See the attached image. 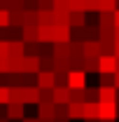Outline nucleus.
Instances as JSON below:
<instances>
[{"label":"nucleus","mask_w":119,"mask_h":122,"mask_svg":"<svg viewBox=\"0 0 119 122\" xmlns=\"http://www.w3.org/2000/svg\"><path fill=\"white\" fill-rule=\"evenodd\" d=\"M7 117H9V122H21L26 117V103H21V101L7 103Z\"/></svg>","instance_id":"f257e3e1"},{"label":"nucleus","mask_w":119,"mask_h":122,"mask_svg":"<svg viewBox=\"0 0 119 122\" xmlns=\"http://www.w3.org/2000/svg\"><path fill=\"white\" fill-rule=\"evenodd\" d=\"M35 85H37V87H47V89H54V87H56L54 71H37V73H35Z\"/></svg>","instance_id":"f03ea898"},{"label":"nucleus","mask_w":119,"mask_h":122,"mask_svg":"<svg viewBox=\"0 0 119 122\" xmlns=\"http://www.w3.org/2000/svg\"><path fill=\"white\" fill-rule=\"evenodd\" d=\"M98 96H101V101H105V103H117L119 89L114 85H101L98 87Z\"/></svg>","instance_id":"7ed1b4c3"},{"label":"nucleus","mask_w":119,"mask_h":122,"mask_svg":"<svg viewBox=\"0 0 119 122\" xmlns=\"http://www.w3.org/2000/svg\"><path fill=\"white\" fill-rule=\"evenodd\" d=\"M68 87L70 89H84L87 87V73L84 71H70L68 73Z\"/></svg>","instance_id":"20e7f679"},{"label":"nucleus","mask_w":119,"mask_h":122,"mask_svg":"<svg viewBox=\"0 0 119 122\" xmlns=\"http://www.w3.org/2000/svg\"><path fill=\"white\" fill-rule=\"evenodd\" d=\"M40 89H37V85H28V87H21V101L26 103V106H37V101H40Z\"/></svg>","instance_id":"39448f33"},{"label":"nucleus","mask_w":119,"mask_h":122,"mask_svg":"<svg viewBox=\"0 0 119 122\" xmlns=\"http://www.w3.org/2000/svg\"><path fill=\"white\" fill-rule=\"evenodd\" d=\"M98 68H101V73H117V56L114 54H103L98 59Z\"/></svg>","instance_id":"423d86ee"},{"label":"nucleus","mask_w":119,"mask_h":122,"mask_svg":"<svg viewBox=\"0 0 119 122\" xmlns=\"http://www.w3.org/2000/svg\"><path fill=\"white\" fill-rule=\"evenodd\" d=\"M37 71H40V59L33 54H26L21 59V73H37Z\"/></svg>","instance_id":"0eeeda50"},{"label":"nucleus","mask_w":119,"mask_h":122,"mask_svg":"<svg viewBox=\"0 0 119 122\" xmlns=\"http://www.w3.org/2000/svg\"><path fill=\"white\" fill-rule=\"evenodd\" d=\"M84 120H101V101L84 103Z\"/></svg>","instance_id":"6e6552de"},{"label":"nucleus","mask_w":119,"mask_h":122,"mask_svg":"<svg viewBox=\"0 0 119 122\" xmlns=\"http://www.w3.org/2000/svg\"><path fill=\"white\" fill-rule=\"evenodd\" d=\"M117 117H119L117 103H105V101H101V120H117Z\"/></svg>","instance_id":"1a4fd4ad"},{"label":"nucleus","mask_w":119,"mask_h":122,"mask_svg":"<svg viewBox=\"0 0 119 122\" xmlns=\"http://www.w3.org/2000/svg\"><path fill=\"white\" fill-rule=\"evenodd\" d=\"M56 40V26H40V33H37V42H51L54 45Z\"/></svg>","instance_id":"9d476101"},{"label":"nucleus","mask_w":119,"mask_h":122,"mask_svg":"<svg viewBox=\"0 0 119 122\" xmlns=\"http://www.w3.org/2000/svg\"><path fill=\"white\" fill-rule=\"evenodd\" d=\"M84 56H103L101 40H87L84 42Z\"/></svg>","instance_id":"9b49d317"},{"label":"nucleus","mask_w":119,"mask_h":122,"mask_svg":"<svg viewBox=\"0 0 119 122\" xmlns=\"http://www.w3.org/2000/svg\"><path fill=\"white\" fill-rule=\"evenodd\" d=\"M68 117L70 120H84V103L82 101H70L68 103Z\"/></svg>","instance_id":"f8f14e48"},{"label":"nucleus","mask_w":119,"mask_h":122,"mask_svg":"<svg viewBox=\"0 0 119 122\" xmlns=\"http://www.w3.org/2000/svg\"><path fill=\"white\" fill-rule=\"evenodd\" d=\"M9 56L12 59H23L26 56V42L23 40H12L9 42Z\"/></svg>","instance_id":"ddd939ff"},{"label":"nucleus","mask_w":119,"mask_h":122,"mask_svg":"<svg viewBox=\"0 0 119 122\" xmlns=\"http://www.w3.org/2000/svg\"><path fill=\"white\" fill-rule=\"evenodd\" d=\"M73 89L70 87H54V103H70Z\"/></svg>","instance_id":"4468645a"},{"label":"nucleus","mask_w":119,"mask_h":122,"mask_svg":"<svg viewBox=\"0 0 119 122\" xmlns=\"http://www.w3.org/2000/svg\"><path fill=\"white\" fill-rule=\"evenodd\" d=\"M37 24L40 26H54L56 24L54 10H37Z\"/></svg>","instance_id":"2eb2a0df"},{"label":"nucleus","mask_w":119,"mask_h":122,"mask_svg":"<svg viewBox=\"0 0 119 122\" xmlns=\"http://www.w3.org/2000/svg\"><path fill=\"white\" fill-rule=\"evenodd\" d=\"M70 26H73V28L87 26V12H84V10H73V12H70Z\"/></svg>","instance_id":"dca6fc26"},{"label":"nucleus","mask_w":119,"mask_h":122,"mask_svg":"<svg viewBox=\"0 0 119 122\" xmlns=\"http://www.w3.org/2000/svg\"><path fill=\"white\" fill-rule=\"evenodd\" d=\"M37 33H40V26H21V40L23 42H35Z\"/></svg>","instance_id":"f3484780"},{"label":"nucleus","mask_w":119,"mask_h":122,"mask_svg":"<svg viewBox=\"0 0 119 122\" xmlns=\"http://www.w3.org/2000/svg\"><path fill=\"white\" fill-rule=\"evenodd\" d=\"M51 56H59V59L70 56V42H54V47H51Z\"/></svg>","instance_id":"a211bd4d"},{"label":"nucleus","mask_w":119,"mask_h":122,"mask_svg":"<svg viewBox=\"0 0 119 122\" xmlns=\"http://www.w3.org/2000/svg\"><path fill=\"white\" fill-rule=\"evenodd\" d=\"M98 59H101V56H84V73H87V75H89V73H101Z\"/></svg>","instance_id":"6ab92c4d"},{"label":"nucleus","mask_w":119,"mask_h":122,"mask_svg":"<svg viewBox=\"0 0 119 122\" xmlns=\"http://www.w3.org/2000/svg\"><path fill=\"white\" fill-rule=\"evenodd\" d=\"M114 30H117V26H103V24H98L101 40H110V42H114V40H117V38H114Z\"/></svg>","instance_id":"aec40b11"},{"label":"nucleus","mask_w":119,"mask_h":122,"mask_svg":"<svg viewBox=\"0 0 119 122\" xmlns=\"http://www.w3.org/2000/svg\"><path fill=\"white\" fill-rule=\"evenodd\" d=\"M54 108H56V103H37V117L40 120L54 117Z\"/></svg>","instance_id":"412c9836"},{"label":"nucleus","mask_w":119,"mask_h":122,"mask_svg":"<svg viewBox=\"0 0 119 122\" xmlns=\"http://www.w3.org/2000/svg\"><path fill=\"white\" fill-rule=\"evenodd\" d=\"M40 89V101L37 103H54V89H47V87H37Z\"/></svg>","instance_id":"4be33fe9"},{"label":"nucleus","mask_w":119,"mask_h":122,"mask_svg":"<svg viewBox=\"0 0 119 122\" xmlns=\"http://www.w3.org/2000/svg\"><path fill=\"white\" fill-rule=\"evenodd\" d=\"M54 71H65V73H70V56H65V59L54 56Z\"/></svg>","instance_id":"5701e85b"},{"label":"nucleus","mask_w":119,"mask_h":122,"mask_svg":"<svg viewBox=\"0 0 119 122\" xmlns=\"http://www.w3.org/2000/svg\"><path fill=\"white\" fill-rule=\"evenodd\" d=\"M70 56H84V42L82 40H70Z\"/></svg>","instance_id":"b1692460"},{"label":"nucleus","mask_w":119,"mask_h":122,"mask_svg":"<svg viewBox=\"0 0 119 122\" xmlns=\"http://www.w3.org/2000/svg\"><path fill=\"white\" fill-rule=\"evenodd\" d=\"M117 0H98V12H114Z\"/></svg>","instance_id":"393cba45"},{"label":"nucleus","mask_w":119,"mask_h":122,"mask_svg":"<svg viewBox=\"0 0 119 122\" xmlns=\"http://www.w3.org/2000/svg\"><path fill=\"white\" fill-rule=\"evenodd\" d=\"M101 14V21L98 24H103V26H114V12H98Z\"/></svg>","instance_id":"a878e982"},{"label":"nucleus","mask_w":119,"mask_h":122,"mask_svg":"<svg viewBox=\"0 0 119 122\" xmlns=\"http://www.w3.org/2000/svg\"><path fill=\"white\" fill-rule=\"evenodd\" d=\"M40 59V71H54V56H37Z\"/></svg>","instance_id":"bb28decb"},{"label":"nucleus","mask_w":119,"mask_h":122,"mask_svg":"<svg viewBox=\"0 0 119 122\" xmlns=\"http://www.w3.org/2000/svg\"><path fill=\"white\" fill-rule=\"evenodd\" d=\"M54 77H56V87H68V73L65 71H54Z\"/></svg>","instance_id":"cd10ccee"},{"label":"nucleus","mask_w":119,"mask_h":122,"mask_svg":"<svg viewBox=\"0 0 119 122\" xmlns=\"http://www.w3.org/2000/svg\"><path fill=\"white\" fill-rule=\"evenodd\" d=\"M54 117H68V103H56ZM68 120H70V117H68Z\"/></svg>","instance_id":"c85d7f7f"},{"label":"nucleus","mask_w":119,"mask_h":122,"mask_svg":"<svg viewBox=\"0 0 119 122\" xmlns=\"http://www.w3.org/2000/svg\"><path fill=\"white\" fill-rule=\"evenodd\" d=\"M12 101H21V87L19 85H14V87H9V103ZM23 103V101H21Z\"/></svg>","instance_id":"c756f323"},{"label":"nucleus","mask_w":119,"mask_h":122,"mask_svg":"<svg viewBox=\"0 0 119 122\" xmlns=\"http://www.w3.org/2000/svg\"><path fill=\"white\" fill-rule=\"evenodd\" d=\"M84 94H87V101H101V96H98V89H96V87H84Z\"/></svg>","instance_id":"7c9ffc66"},{"label":"nucleus","mask_w":119,"mask_h":122,"mask_svg":"<svg viewBox=\"0 0 119 122\" xmlns=\"http://www.w3.org/2000/svg\"><path fill=\"white\" fill-rule=\"evenodd\" d=\"M9 103V87L0 85V106H7Z\"/></svg>","instance_id":"2f4dec72"},{"label":"nucleus","mask_w":119,"mask_h":122,"mask_svg":"<svg viewBox=\"0 0 119 122\" xmlns=\"http://www.w3.org/2000/svg\"><path fill=\"white\" fill-rule=\"evenodd\" d=\"M54 10H61V12H70V0H54Z\"/></svg>","instance_id":"473e14b6"},{"label":"nucleus","mask_w":119,"mask_h":122,"mask_svg":"<svg viewBox=\"0 0 119 122\" xmlns=\"http://www.w3.org/2000/svg\"><path fill=\"white\" fill-rule=\"evenodd\" d=\"M70 96H73L70 101H82V103H87V94H84V89H73Z\"/></svg>","instance_id":"72a5a7b5"},{"label":"nucleus","mask_w":119,"mask_h":122,"mask_svg":"<svg viewBox=\"0 0 119 122\" xmlns=\"http://www.w3.org/2000/svg\"><path fill=\"white\" fill-rule=\"evenodd\" d=\"M98 75H101V85H114V73H98Z\"/></svg>","instance_id":"f704fd0d"},{"label":"nucleus","mask_w":119,"mask_h":122,"mask_svg":"<svg viewBox=\"0 0 119 122\" xmlns=\"http://www.w3.org/2000/svg\"><path fill=\"white\" fill-rule=\"evenodd\" d=\"M9 26V10H0V28Z\"/></svg>","instance_id":"c9c22d12"},{"label":"nucleus","mask_w":119,"mask_h":122,"mask_svg":"<svg viewBox=\"0 0 119 122\" xmlns=\"http://www.w3.org/2000/svg\"><path fill=\"white\" fill-rule=\"evenodd\" d=\"M7 56H9V42L0 40V59H7Z\"/></svg>","instance_id":"e433bc0d"},{"label":"nucleus","mask_w":119,"mask_h":122,"mask_svg":"<svg viewBox=\"0 0 119 122\" xmlns=\"http://www.w3.org/2000/svg\"><path fill=\"white\" fill-rule=\"evenodd\" d=\"M37 10H54V0H37Z\"/></svg>","instance_id":"4c0bfd02"},{"label":"nucleus","mask_w":119,"mask_h":122,"mask_svg":"<svg viewBox=\"0 0 119 122\" xmlns=\"http://www.w3.org/2000/svg\"><path fill=\"white\" fill-rule=\"evenodd\" d=\"M23 10H37V0H21Z\"/></svg>","instance_id":"58836bf2"},{"label":"nucleus","mask_w":119,"mask_h":122,"mask_svg":"<svg viewBox=\"0 0 119 122\" xmlns=\"http://www.w3.org/2000/svg\"><path fill=\"white\" fill-rule=\"evenodd\" d=\"M0 73H7V59H0Z\"/></svg>","instance_id":"ea45409f"},{"label":"nucleus","mask_w":119,"mask_h":122,"mask_svg":"<svg viewBox=\"0 0 119 122\" xmlns=\"http://www.w3.org/2000/svg\"><path fill=\"white\" fill-rule=\"evenodd\" d=\"M114 26H119V7L114 10Z\"/></svg>","instance_id":"a19ab883"},{"label":"nucleus","mask_w":119,"mask_h":122,"mask_svg":"<svg viewBox=\"0 0 119 122\" xmlns=\"http://www.w3.org/2000/svg\"><path fill=\"white\" fill-rule=\"evenodd\" d=\"M21 122H40V120H37V115H35V117H23Z\"/></svg>","instance_id":"79ce46f5"},{"label":"nucleus","mask_w":119,"mask_h":122,"mask_svg":"<svg viewBox=\"0 0 119 122\" xmlns=\"http://www.w3.org/2000/svg\"><path fill=\"white\" fill-rule=\"evenodd\" d=\"M114 56H119V40H114Z\"/></svg>","instance_id":"37998d69"},{"label":"nucleus","mask_w":119,"mask_h":122,"mask_svg":"<svg viewBox=\"0 0 119 122\" xmlns=\"http://www.w3.org/2000/svg\"><path fill=\"white\" fill-rule=\"evenodd\" d=\"M54 122H70L68 117H54Z\"/></svg>","instance_id":"c03bdc74"},{"label":"nucleus","mask_w":119,"mask_h":122,"mask_svg":"<svg viewBox=\"0 0 119 122\" xmlns=\"http://www.w3.org/2000/svg\"><path fill=\"white\" fill-rule=\"evenodd\" d=\"M114 85H117V89H119V71L114 73Z\"/></svg>","instance_id":"a18cd8bd"},{"label":"nucleus","mask_w":119,"mask_h":122,"mask_svg":"<svg viewBox=\"0 0 119 122\" xmlns=\"http://www.w3.org/2000/svg\"><path fill=\"white\" fill-rule=\"evenodd\" d=\"M0 122H9V117L7 115H0Z\"/></svg>","instance_id":"49530a36"},{"label":"nucleus","mask_w":119,"mask_h":122,"mask_svg":"<svg viewBox=\"0 0 119 122\" xmlns=\"http://www.w3.org/2000/svg\"><path fill=\"white\" fill-rule=\"evenodd\" d=\"M40 120V117H37ZM40 122H54V117H45V120H40Z\"/></svg>","instance_id":"de8ad7c7"},{"label":"nucleus","mask_w":119,"mask_h":122,"mask_svg":"<svg viewBox=\"0 0 119 122\" xmlns=\"http://www.w3.org/2000/svg\"><path fill=\"white\" fill-rule=\"evenodd\" d=\"M114 38H117V40H119V26H117V30H114Z\"/></svg>","instance_id":"09e8293b"},{"label":"nucleus","mask_w":119,"mask_h":122,"mask_svg":"<svg viewBox=\"0 0 119 122\" xmlns=\"http://www.w3.org/2000/svg\"><path fill=\"white\" fill-rule=\"evenodd\" d=\"M98 122H117V120H98Z\"/></svg>","instance_id":"8fccbe9b"},{"label":"nucleus","mask_w":119,"mask_h":122,"mask_svg":"<svg viewBox=\"0 0 119 122\" xmlns=\"http://www.w3.org/2000/svg\"><path fill=\"white\" fill-rule=\"evenodd\" d=\"M117 71H119V56H117Z\"/></svg>","instance_id":"3c124183"},{"label":"nucleus","mask_w":119,"mask_h":122,"mask_svg":"<svg viewBox=\"0 0 119 122\" xmlns=\"http://www.w3.org/2000/svg\"><path fill=\"white\" fill-rule=\"evenodd\" d=\"M84 122H98V120H84Z\"/></svg>","instance_id":"603ef678"}]
</instances>
